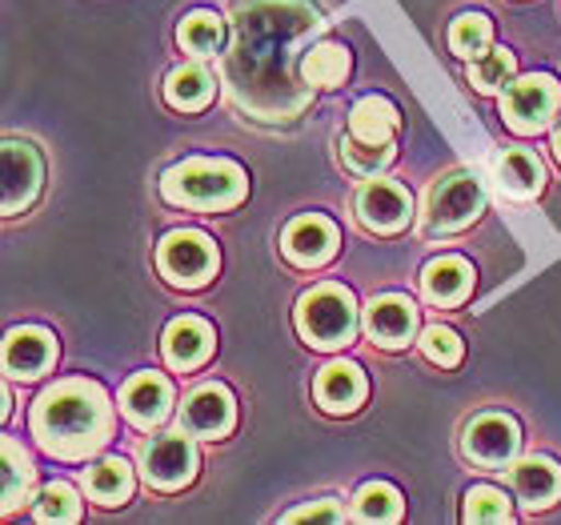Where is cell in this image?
I'll return each mask as SVG.
<instances>
[{
    "instance_id": "4",
    "label": "cell",
    "mask_w": 561,
    "mask_h": 525,
    "mask_svg": "<svg viewBox=\"0 0 561 525\" xmlns=\"http://www.w3.org/2000/svg\"><path fill=\"white\" fill-rule=\"evenodd\" d=\"M297 333L313 350H341L357 338V301L345 285H313L297 301Z\"/></svg>"
},
{
    "instance_id": "32",
    "label": "cell",
    "mask_w": 561,
    "mask_h": 525,
    "mask_svg": "<svg viewBox=\"0 0 561 525\" xmlns=\"http://www.w3.org/2000/svg\"><path fill=\"white\" fill-rule=\"evenodd\" d=\"M341 161L350 164L357 176H377L393 161V145H369V140L345 137L341 140Z\"/></svg>"
},
{
    "instance_id": "36",
    "label": "cell",
    "mask_w": 561,
    "mask_h": 525,
    "mask_svg": "<svg viewBox=\"0 0 561 525\" xmlns=\"http://www.w3.org/2000/svg\"><path fill=\"white\" fill-rule=\"evenodd\" d=\"M553 149H558V161H561V129H558V137H553Z\"/></svg>"
},
{
    "instance_id": "6",
    "label": "cell",
    "mask_w": 561,
    "mask_h": 525,
    "mask_svg": "<svg viewBox=\"0 0 561 525\" xmlns=\"http://www.w3.org/2000/svg\"><path fill=\"white\" fill-rule=\"evenodd\" d=\"M217 246L197 229H173L157 246V269L176 289H201L217 273Z\"/></svg>"
},
{
    "instance_id": "20",
    "label": "cell",
    "mask_w": 561,
    "mask_h": 525,
    "mask_svg": "<svg viewBox=\"0 0 561 525\" xmlns=\"http://www.w3.org/2000/svg\"><path fill=\"white\" fill-rule=\"evenodd\" d=\"M510 481H514V493L522 498L526 510H550L561 498V469L550 457H526L510 469Z\"/></svg>"
},
{
    "instance_id": "17",
    "label": "cell",
    "mask_w": 561,
    "mask_h": 525,
    "mask_svg": "<svg viewBox=\"0 0 561 525\" xmlns=\"http://www.w3.org/2000/svg\"><path fill=\"white\" fill-rule=\"evenodd\" d=\"M213 353V326L205 317H176L173 326L164 329V362L173 369H197V365L209 362Z\"/></svg>"
},
{
    "instance_id": "13",
    "label": "cell",
    "mask_w": 561,
    "mask_h": 525,
    "mask_svg": "<svg viewBox=\"0 0 561 525\" xmlns=\"http://www.w3.org/2000/svg\"><path fill=\"white\" fill-rule=\"evenodd\" d=\"M337 246H341L337 225L329 221V217H321V213H305V217L289 221V229L280 237V253L301 269L325 265L337 253Z\"/></svg>"
},
{
    "instance_id": "10",
    "label": "cell",
    "mask_w": 561,
    "mask_h": 525,
    "mask_svg": "<svg viewBox=\"0 0 561 525\" xmlns=\"http://www.w3.org/2000/svg\"><path fill=\"white\" fill-rule=\"evenodd\" d=\"M353 213L369 233H401L410 225L413 201L398 181H365L353 197Z\"/></svg>"
},
{
    "instance_id": "7",
    "label": "cell",
    "mask_w": 561,
    "mask_h": 525,
    "mask_svg": "<svg viewBox=\"0 0 561 525\" xmlns=\"http://www.w3.org/2000/svg\"><path fill=\"white\" fill-rule=\"evenodd\" d=\"M193 442H197V437H188V433L181 430V433L149 437V442L140 445V473H145V481H149L152 490L173 493L197 478L201 454Z\"/></svg>"
},
{
    "instance_id": "30",
    "label": "cell",
    "mask_w": 561,
    "mask_h": 525,
    "mask_svg": "<svg viewBox=\"0 0 561 525\" xmlns=\"http://www.w3.org/2000/svg\"><path fill=\"white\" fill-rule=\"evenodd\" d=\"M493 28L485 12H461L449 28V48H454L461 60H478L481 53H490Z\"/></svg>"
},
{
    "instance_id": "33",
    "label": "cell",
    "mask_w": 561,
    "mask_h": 525,
    "mask_svg": "<svg viewBox=\"0 0 561 525\" xmlns=\"http://www.w3.org/2000/svg\"><path fill=\"white\" fill-rule=\"evenodd\" d=\"M466 522H510L514 517V505L505 498L502 490H493V486H473L466 493V510H461Z\"/></svg>"
},
{
    "instance_id": "3",
    "label": "cell",
    "mask_w": 561,
    "mask_h": 525,
    "mask_svg": "<svg viewBox=\"0 0 561 525\" xmlns=\"http://www.w3.org/2000/svg\"><path fill=\"white\" fill-rule=\"evenodd\" d=\"M249 193L245 169L229 157H193L161 176V197L176 209L217 213L241 205Z\"/></svg>"
},
{
    "instance_id": "24",
    "label": "cell",
    "mask_w": 561,
    "mask_h": 525,
    "mask_svg": "<svg viewBox=\"0 0 561 525\" xmlns=\"http://www.w3.org/2000/svg\"><path fill=\"white\" fill-rule=\"evenodd\" d=\"M217 93V81H213V72L205 65H181V69L169 72V81H164V101L181 113H197L205 109Z\"/></svg>"
},
{
    "instance_id": "14",
    "label": "cell",
    "mask_w": 561,
    "mask_h": 525,
    "mask_svg": "<svg viewBox=\"0 0 561 525\" xmlns=\"http://www.w3.org/2000/svg\"><path fill=\"white\" fill-rule=\"evenodd\" d=\"M365 333L381 350H401L417 333V305L401 293H381L365 305Z\"/></svg>"
},
{
    "instance_id": "15",
    "label": "cell",
    "mask_w": 561,
    "mask_h": 525,
    "mask_svg": "<svg viewBox=\"0 0 561 525\" xmlns=\"http://www.w3.org/2000/svg\"><path fill=\"white\" fill-rule=\"evenodd\" d=\"M45 181V161L28 140H4V213L28 209Z\"/></svg>"
},
{
    "instance_id": "19",
    "label": "cell",
    "mask_w": 561,
    "mask_h": 525,
    "mask_svg": "<svg viewBox=\"0 0 561 525\" xmlns=\"http://www.w3.org/2000/svg\"><path fill=\"white\" fill-rule=\"evenodd\" d=\"M313 393L321 401L325 413H353L362 406L369 386H365V374L353 362H329L313 381Z\"/></svg>"
},
{
    "instance_id": "2",
    "label": "cell",
    "mask_w": 561,
    "mask_h": 525,
    "mask_svg": "<svg viewBox=\"0 0 561 525\" xmlns=\"http://www.w3.org/2000/svg\"><path fill=\"white\" fill-rule=\"evenodd\" d=\"M33 437L60 461H84L113 437L108 393L89 377H69L41 393L33 409Z\"/></svg>"
},
{
    "instance_id": "22",
    "label": "cell",
    "mask_w": 561,
    "mask_h": 525,
    "mask_svg": "<svg viewBox=\"0 0 561 525\" xmlns=\"http://www.w3.org/2000/svg\"><path fill=\"white\" fill-rule=\"evenodd\" d=\"M84 493L96 505H121L133 498V466L125 457H105L96 466L84 469Z\"/></svg>"
},
{
    "instance_id": "21",
    "label": "cell",
    "mask_w": 561,
    "mask_h": 525,
    "mask_svg": "<svg viewBox=\"0 0 561 525\" xmlns=\"http://www.w3.org/2000/svg\"><path fill=\"white\" fill-rule=\"evenodd\" d=\"M469 285H473V265L466 258H433L421 269V293L433 305L466 301Z\"/></svg>"
},
{
    "instance_id": "9",
    "label": "cell",
    "mask_w": 561,
    "mask_h": 525,
    "mask_svg": "<svg viewBox=\"0 0 561 525\" xmlns=\"http://www.w3.org/2000/svg\"><path fill=\"white\" fill-rule=\"evenodd\" d=\"M522 449V430L510 413H478L461 430V454L478 469H505Z\"/></svg>"
},
{
    "instance_id": "1",
    "label": "cell",
    "mask_w": 561,
    "mask_h": 525,
    "mask_svg": "<svg viewBox=\"0 0 561 525\" xmlns=\"http://www.w3.org/2000/svg\"><path fill=\"white\" fill-rule=\"evenodd\" d=\"M321 28V12L301 0H257L241 9L233 48L225 53V84L237 105L261 121L297 117L313 89L301 77V57Z\"/></svg>"
},
{
    "instance_id": "23",
    "label": "cell",
    "mask_w": 561,
    "mask_h": 525,
    "mask_svg": "<svg viewBox=\"0 0 561 525\" xmlns=\"http://www.w3.org/2000/svg\"><path fill=\"white\" fill-rule=\"evenodd\" d=\"M398 125H401L398 109L389 105L386 96H362L350 113V137L369 140V145H393Z\"/></svg>"
},
{
    "instance_id": "35",
    "label": "cell",
    "mask_w": 561,
    "mask_h": 525,
    "mask_svg": "<svg viewBox=\"0 0 561 525\" xmlns=\"http://www.w3.org/2000/svg\"><path fill=\"white\" fill-rule=\"evenodd\" d=\"M285 522H345V510L337 502H313L301 510H289Z\"/></svg>"
},
{
    "instance_id": "18",
    "label": "cell",
    "mask_w": 561,
    "mask_h": 525,
    "mask_svg": "<svg viewBox=\"0 0 561 525\" xmlns=\"http://www.w3.org/2000/svg\"><path fill=\"white\" fill-rule=\"evenodd\" d=\"M493 185L502 189L505 201H517L526 205L541 193L546 185V169L529 149H505L497 161H493Z\"/></svg>"
},
{
    "instance_id": "27",
    "label": "cell",
    "mask_w": 561,
    "mask_h": 525,
    "mask_svg": "<svg viewBox=\"0 0 561 525\" xmlns=\"http://www.w3.org/2000/svg\"><path fill=\"white\" fill-rule=\"evenodd\" d=\"M345 72H350V48L341 45H309L301 57V77L317 89H333V84L345 81Z\"/></svg>"
},
{
    "instance_id": "31",
    "label": "cell",
    "mask_w": 561,
    "mask_h": 525,
    "mask_svg": "<svg viewBox=\"0 0 561 525\" xmlns=\"http://www.w3.org/2000/svg\"><path fill=\"white\" fill-rule=\"evenodd\" d=\"M36 522H57V525H69V522H81V502H77V490L65 486V481H53L41 490L36 498Z\"/></svg>"
},
{
    "instance_id": "12",
    "label": "cell",
    "mask_w": 561,
    "mask_h": 525,
    "mask_svg": "<svg viewBox=\"0 0 561 525\" xmlns=\"http://www.w3.org/2000/svg\"><path fill=\"white\" fill-rule=\"evenodd\" d=\"M57 362V338L41 326H16L4 338V374L9 381H36Z\"/></svg>"
},
{
    "instance_id": "16",
    "label": "cell",
    "mask_w": 561,
    "mask_h": 525,
    "mask_svg": "<svg viewBox=\"0 0 561 525\" xmlns=\"http://www.w3.org/2000/svg\"><path fill=\"white\" fill-rule=\"evenodd\" d=\"M121 409H125V418L140 430H152V425H161L169 413H173V386H169V377L161 374H137L129 386L121 389Z\"/></svg>"
},
{
    "instance_id": "25",
    "label": "cell",
    "mask_w": 561,
    "mask_h": 525,
    "mask_svg": "<svg viewBox=\"0 0 561 525\" xmlns=\"http://www.w3.org/2000/svg\"><path fill=\"white\" fill-rule=\"evenodd\" d=\"M0 461H4V514H16L21 502H28V493H33L36 469L12 437H4L0 445Z\"/></svg>"
},
{
    "instance_id": "28",
    "label": "cell",
    "mask_w": 561,
    "mask_h": 525,
    "mask_svg": "<svg viewBox=\"0 0 561 525\" xmlns=\"http://www.w3.org/2000/svg\"><path fill=\"white\" fill-rule=\"evenodd\" d=\"M176 41H181L185 53H193L201 60L217 57L225 45V24L217 21V12H188L181 28H176Z\"/></svg>"
},
{
    "instance_id": "29",
    "label": "cell",
    "mask_w": 561,
    "mask_h": 525,
    "mask_svg": "<svg viewBox=\"0 0 561 525\" xmlns=\"http://www.w3.org/2000/svg\"><path fill=\"white\" fill-rule=\"evenodd\" d=\"M405 514V502H401V493L389 486V481H369L362 486V493L353 498V517L357 522H377V525H389V522H401Z\"/></svg>"
},
{
    "instance_id": "8",
    "label": "cell",
    "mask_w": 561,
    "mask_h": 525,
    "mask_svg": "<svg viewBox=\"0 0 561 525\" xmlns=\"http://www.w3.org/2000/svg\"><path fill=\"white\" fill-rule=\"evenodd\" d=\"M561 105V84L546 72L517 77L502 96V117L514 133H541Z\"/></svg>"
},
{
    "instance_id": "34",
    "label": "cell",
    "mask_w": 561,
    "mask_h": 525,
    "mask_svg": "<svg viewBox=\"0 0 561 525\" xmlns=\"http://www.w3.org/2000/svg\"><path fill=\"white\" fill-rule=\"evenodd\" d=\"M417 350L425 362L442 365V369H454L457 362H461V338H457L454 329L445 326H430L425 333H421Z\"/></svg>"
},
{
    "instance_id": "11",
    "label": "cell",
    "mask_w": 561,
    "mask_h": 525,
    "mask_svg": "<svg viewBox=\"0 0 561 525\" xmlns=\"http://www.w3.org/2000/svg\"><path fill=\"white\" fill-rule=\"evenodd\" d=\"M237 425V401L225 386H197L181 406V430L197 442H217Z\"/></svg>"
},
{
    "instance_id": "26",
    "label": "cell",
    "mask_w": 561,
    "mask_h": 525,
    "mask_svg": "<svg viewBox=\"0 0 561 525\" xmlns=\"http://www.w3.org/2000/svg\"><path fill=\"white\" fill-rule=\"evenodd\" d=\"M514 81H517V57L510 48H490V53H481L478 60H469V84H473L478 93H485V96L505 93Z\"/></svg>"
},
{
    "instance_id": "5",
    "label": "cell",
    "mask_w": 561,
    "mask_h": 525,
    "mask_svg": "<svg viewBox=\"0 0 561 525\" xmlns=\"http://www.w3.org/2000/svg\"><path fill=\"white\" fill-rule=\"evenodd\" d=\"M485 209V189L469 173L442 176L437 185L425 193V213H421V229L430 237H449L461 233L478 221Z\"/></svg>"
}]
</instances>
